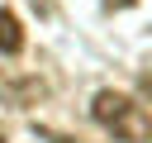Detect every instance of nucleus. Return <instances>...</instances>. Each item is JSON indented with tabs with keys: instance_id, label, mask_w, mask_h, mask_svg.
<instances>
[{
	"instance_id": "obj_4",
	"label": "nucleus",
	"mask_w": 152,
	"mask_h": 143,
	"mask_svg": "<svg viewBox=\"0 0 152 143\" xmlns=\"http://www.w3.org/2000/svg\"><path fill=\"white\" fill-rule=\"evenodd\" d=\"M0 143H10V138H5V124H0Z\"/></svg>"
},
{
	"instance_id": "obj_3",
	"label": "nucleus",
	"mask_w": 152,
	"mask_h": 143,
	"mask_svg": "<svg viewBox=\"0 0 152 143\" xmlns=\"http://www.w3.org/2000/svg\"><path fill=\"white\" fill-rule=\"evenodd\" d=\"M124 5H133V0H104V10H124Z\"/></svg>"
},
{
	"instance_id": "obj_2",
	"label": "nucleus",
	"mask_w": 152,
	"mask_h": 143,
	"mask_svg": "<svg viewBox=\"0 0 152 143\" xmlns=\"http://www.w3.org/2000/svg\"><path fill=\"white\" fill-rule=\"evenodd\" d=\"M0 52H5V57L24 52V29H19L14 10H0Z\"/></svg>"
},
{
	"instance_id": "obj_1",
	"label": "nucleus",
	"mask_w": 152,
	"mask_h": 143,
	"mask_svg": "<svg viewBox=\"0 0 152 143\" xmlns=\"http://www.w3.org/2000/svg\"><path fill=\"white\" fill-rule=\"evenodd\" d=\"M90 114H95V124L109 129L119 143H147V138H152L147 110H142L133 95H124V91H100L95 105H90Z\"/></svg>"
}]
</instances>
